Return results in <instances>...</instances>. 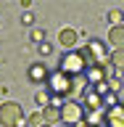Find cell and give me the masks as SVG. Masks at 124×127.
<instances>
[{
	"instance_id": "6",
	"label": "cell",
	"mask_w": 124,
	"mask_h": 127,
	"mask_svg": "<svg viewBox=\"0 0 124 127\" xmlns=\"http://www.w3.org/2000/svg\"><path fill=\"white\" fill-rule=\"evenodd\" d=\"M77 42H79V32L71 29V27H66V29L58 32V45L69 53V50H77Z\"/></svg>"
},
{
	"instance_id": "10",
	"label": "cell",
	"mask_w": 124,
	"mask_h": 127,
	"mask_svg": "<svg viewBox=\"0 0 124 127\" xmlns=\"http://www.w3.org/2000/svg\"><path fill=\"white\" fill-rule=\"evenodd\" d=\"M42 119H45V125L55 127L58 122H61V109H55V106H48V109H42Z\"/></svg>"
},
{
	"instance_id": "9",
	"label": "cell",
	"mask_w": 124,
	"mask_h": 127,
	"mask_svg": "<svg viewBox=\"0 0 124 127\" xmlns=\"http://www.w3.org/2000/svg\"><path fill=\"white\" fill-rule=\"evenodd\" d=\"M108 42L114 45V50H124V24L108 29Z\"/></svg>"
},
{
	"instance_id": "16",
	"label": "cell",
	"mask_w": 124,
	"mask_h": 127,
	"mask_svg": "<svg viewBox=\"0 0 124 127\" xmlns=\"http://www.w3.org/2000/svg\"><path fill=\"white\" fill-rule=\"evenodd\" d=\"M37 48H40V53H42V56H50V53L55 50V48L50 45V42H42V45H37Z\"/></svg>"
},
{
	"instance_id": "2",
	"label": "cell",
	"mask_w": 124,
	"mask_h": 127,
	"mask_svg": "<svg viewBox=\"0 0 124 127\" xmlns=\"http://www.w3.org/2000/svg\"><path fill=\"white\" fill-rule=\"evenodd\" d=\"M71 87H74V77L63 74L61 69L50 71V79H48V90H50L53 95H58V98H69V101H71Z\"/></svg>"
},
{
	"instance_id": "5",
	"label": "cell",
	"mask_w": 124,
	"mask_h": 127,
	"mask_svg": "<svg viewBox=\"0 0 124 127\" xmlns=\"http://www.w3.org/2000/svg\"><path fill=\"white\" fill-rule=\"evenodd\" d=\"M103 127H124V101L119 103V106H111V109H106Z\"/></svg>"
},
{
	"instance_id": "18",
	"label": "cell",
	"mask_w": 124,
	"mask_h": 127,
	"mask_svg": "<svg viewBox=\"0 0 124 127\" xmlns=\"http://www.w3.org/2000/svg\"><path fill=\"white\" fill-rule=\"evenodd\" d=\"M42 127H50V125H42Z\"/></svg>"
},
{
	"instance_id": "11",
	"label": "cell",
	"mask_w": 124,
	"mask_h": 127,
	"mask_svg": "<svg viewBox=\"0 0 124 127\" xmlns=\"http://www.w3.org/2000/svg\"><path fill=\"white\" fill-rule=\"evenodd\" d=\"M108 61H111V66H114L116 71H124V50H114Z\"/></svg>"
},
{
	"instance_id": "13",
	"label": "cell",
	"mask_w": 124,
	"mask_h": 127,
	"mask_svg": "<svg viewBox=\"0 0 124 127\" xmlns=\"http://www.w3.org/2000/svg\"><path fill=\"white\" fill-rule=\"evenodd\" d=\"M26 125H29V127H42V125H45V119H42V111H32L29 117H26Z\"/></svg>"
},
{
	"instance_id": "4",
	"label": "cell",
	"mask_w": 124,
	"mask_h": 127,
	"mask_svg": "<svg viewBox=\"0 0 124 127\" xmlns=\"http://www.w3.org/2000/svg\"><path fill=\"white\" fill-rule=\"evenodd\" d=\"M61 122L63 125H71V127L82 125L85 122V106L79 101H66L63 109H61Z\"/></svg>"
},
{
	"instance_id": "14",
	"label": "cell",
	"mask_w": 124,
	"mask_h": 127,
	"mask_svg": "<svg viewBox=\"0 0 124 127\" xmlns=\"http://www.w3.org/2000/svg\"><path fill=\"white\" fill-rule=\"evenodd\" d=\"M108 21L114 24V27H122V21H124V13L119 11V8H111V11H108Z\"/></svg>"
},
{
	"instance_id": "8",
	"label": "cell",
	"mask_w": 124,
	"mask_h": 127,
	"mask_svg": "<svg viewBox=\"0 0 124 127\" xmlns=\"http://www.w3.org/2000/svg\"><path fill=\"white\" fill-rule=\"evenodd\" d=\"M85 79L90 82V87L100 85V82H108V74H106V66H103V64H95V66H90V69L85 71Z\"/></svg>"
},
{
	"instance_id": "15",
	"label": "cell",
	"mask_w": 124,
	"mask_h": 127,
	"mask_svg": "<svg viewBox=\"0 0 124 127\" xmlns=\"http://www.w3.org/2000/svg\"><path fill=\"white\" fill-rule=\"evenodd\" d=\"M32 42L42 45V42H45V29H37V27H34V29H32Z\"/></svg>"
},
{
	"instance_id": "1",
	"label": "cell",
	"mask_w": 124,
	"mask_h": 127,
	"mask_svg": "<svg viewBox=\"0 0 124 127\" xmlns=\"http://www.w3.org/2000/svg\"><path fill=\"white\" fill-rule=\"evenodd\" d=\"M0 125L3 127H29L21 106H19L16 101H5L3 106H0Z\"/></svg>"
},
{
	"instance_id": "7",
	"label": "cell",
	"mask_w": 124,
	"mask_h": 127,
	"mask_svg": "<svg viewBox=\"0 0 124 127\" xmlns=\"http://www.w3.org/2000/svg\"><path fill=\"white\" fill-rule=\"evenodd\" d=\"M26 77H29V82H34V85H48L50 71H48L45 64H32L29 71H26Z\"/></svg>"
},
{
	"instance_id": "12",
	"label": "cell",
	"mask_w": 124,
	"mask_h": 127,
	"mask_svg": "<svg viewBox=\"0 0 124 127\" xmlns=\"http://www.w3.org/2000/svg\"><path fill=\"white\" fill-rule=\"evenodd\" d=\"M34 101H37L42 109H48V106H50V101H53V93H50V90L45 87V90H40V93L34 95Z\"/></svg>"
},
{
	"instance_id": "17",
	"label": "cell",
	"mask_w": 124,
	"mask_h": 127,
	"mask_svg": "<svg viewBox=\"0 0 124 127\" xmlns=\"http://www.w3.org/2000/svg\"><path fill=\"white\" fill-rule=\"evenodd\" d=\"M21 24H26V27H32V24H34V16H32L29 11H26V13L21 16Z\"/></svg>"
},
{
	"instance_id": "3",
	"label": "cell",
	"mask_w": 124,
	"mask_h": 127,
	"mask_svg": "<svg viewBox=\"0 0 124 127\" xmlns=\"http://www.w3.org/2000/svg\"><path fill=\"white\" fill-rule=\"evenodd\" d=\"M58 69H61L63 74H69V77H82L87 71V64H85V58L79 56V50H69V53H63Z\"/></svg>"
}]
</instances>
